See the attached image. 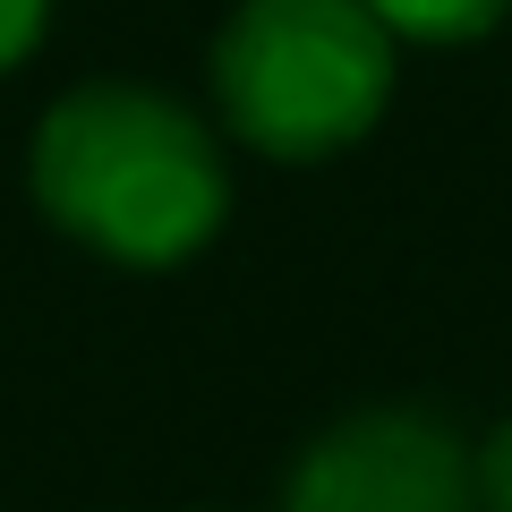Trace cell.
Here are the masks:
<instances>
[{
  "mask_svg": "<svg viewBox=\"0 0 512 512\" xmlns=\"http://www.w3.org/2000/svg\"><path fill=\"white\" fill-rule=\"evenodd\" d=\"M282 512H478V453L436 410H350L291 461Z\"/></svg>",
  "mask_w": 512,
  "mask_h": 512,
  "instance_id": "cell-3",
  "label": "cell"
},
{
  "mask_svg": "<svg viewBox=\"0 0 512 512\" xmlns=\"http://www.w3.org/2000/svg\"><path fill=\"white\" fill-rule=\"evenodd\" d=\"M470 453H478V512H512V419Z\"/></svg>",
  "mask_w": 512,
  "mask_h": 512,
  "instance_id": "cell-6",
  "label": "cell"
},
{
  "mask_svg": "<svg viewBox=\"0 0 512 512\" xmlns=\"http://www.w3.org/2000/svg\"><path fill=\"white\" fill-rule=\"evenodd\" d=\"M402 43H478L512 18V0H367Z\"/></svg>",
  "mask_w": 512,
  "mask_h": 512,
  "instance_id": "cell-4",
  "label": "cell"
},
{
  "mask_svg": "<svg viewBox=\"0 0 512 512\" xmlns=\"http://www.w3.org/2000/svg\"><path fill=\"white\" fill-rule=\"evenodd\" d=\"M43 26H52V0H0V77L43 43Z\"/></svg>",
  "mask_w": 512,
  "mask_h": 512,
  "instance_id": "cell-5",
  "label": "cell"
},
{
  "mask_svg": "<svg viewBox=\"0 0 512 512\" xmlns=\"http://www.w3.org/2000/svg\"><path fill=\"white\" fill-rule=\"evenodd\" d=\"M26 188L43 222L94 248L103 265L163 274L214 248L231 222V163L214 128L163 86L94 77L69 86L26 137Z\"/></svg>",
  "mask_w": 512,
  "mask_h": 512,
  "instance_id": "cell-1",
  "label": "cell"
},
{
  "mask_svg": "<svg viewBox=\"0 0 512 512\" xmlns=\"http://www.w3.org/2000/svg\"><path fill=\"white\" fill-rule=\"evenodd\" d=\"M402 35L367 0H239L214 35V103L239 146L325 163L393 103Z\"/></svg>",
  "mask_w": 512,
  "mask_h": 512,
  "instance_id": "cell-2",
  "label": "cell"
}]
</instances>
